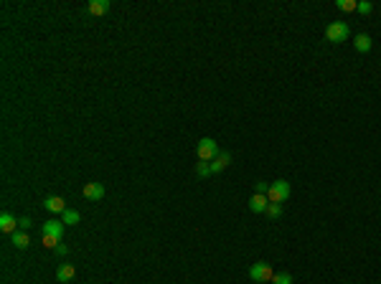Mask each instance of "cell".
Here are the masks:
<instances>
[{"mask_svg":"<svg viewBox=\"0 0 381 284\" xmlns=\"http://www.w3.org/2000/svg\"><path fill=\"white\" fill-rule=\"evenodd\" d=\"M219 152H221V150H219V142L214 140V137H204V140H198V145H196V155H198V160H204V162H211Z\"/></svg>","mask_w":381,"mask_h":284,"instance_id":"cell-1","label":"cell"},{"mask_svg":"<svg viewBox=\"0 0 381 284\" xmlns=\"http://www.w3.org/2000/svg\"><path fill=\"white\" fill-rule=\"evenodd\" d=\"M267 198H270V203H285L287 198H290V183L287 180H275V183H270V191H267Z\"/></svg>","mask_w":381,"mask_h":284,"instance_id":"cell-2","label":"cell"},{"mask_svg":"<svg viewBox=\"0 0 381 284\" xmlns=\"http://www.w3.org/2000/svg\"><path fill=\"white\" fill-rule=\"evenodd\" d=\"M272 277H275V272L267 262H257V264L249 267V279L252 282H272Z\"/></svg>","mask_w":381,"mask_h":284,"instance_id":"cell-3","label":"cell"},{"mask_svg":"<svg viewBox=\"0 0 381 284\" xmlns=\"http://www.w3.org/2000/svg\"><path fill=\"white\" fill-rule=\"evenodd\" d=\"M348 26L343 23V20H335V23H330L328 28H325V38L330 41V43H341V41H346L348 38Z\"/></svg>","mask_w":381,"mask_h":284,"instance_id":"cell-4","label":"cell"},{"mask_svg":"<svg viewBox=\"0 0 381 284\" xmlns=\"http://www.w3.org/2000/svg\"><path fill=\"white\" fill-rule=\"evenodd\" d=\"M64 221H56V218H51V221H46L43 223V236H56V239H61L64 236Z\"/></svg>","mask_w":381,"mask_h":284,"instance_id":"cell-5","label":"cell"},{"mask_svg":"<svg viewBox=\"0 0 381 284\" xmlns=\"http://www.w3.org/2000/svg\"><path fill=\"white\" fill-rule=\"evenodd\" d=\"M84 198H89V201H102V198H104V185H102V183H86V185H84Z\"/></svg>","mask_w":381,"mask_h":284,"instance_id":"cell-6","label":"cell"},{"mask_svg":"<svg viewBox=\"0 0 381 284\" xmlns=\"http://www.w3.org/2000/svg\"><path fill=\"white\" fill-rule=\"evenodd\" d=\"M267 206H270V198H267V196H262V193H254V196L249 198V211L267 213Z\"/></svg>","mask_w":381,"mask_h":284,"instance_id":"cell-7","label":"cell"},{"mask_svg":"<svg viewBox=\"0 0 381 284\" xmlns=\"http://www.w3.org/2000/svg\"><path fill=\"white\" fill-rule=\"evenodd\" d=\"M229 162H231V155H229L227 150H221V152H219V155L211 160V175H214V173H221V170H227Z\"/></svg>","mask_w":381,"mask_h":284,"instance_id":"cell-8","label":"cell"},{"mask_svg":"<svg viewBox=\"0 0 381 284\" xmlns=\"http://www.w3.org/2000/svg\"><path fill=\"white\" fill-rule=\"evenodd\" d=\"M43 208L51 213H64L66 211V203H64V198H59V196H49V198L43 201Z\"/></svg>","mask_w":381,"mask_h":284,"instance_id":"cell-9","label":"cell"},{"mask_svg":"<svg viewBox=\"0 0 381 284\" xmlns=\"http://www.w3.org/2000/svg\"><path fill=\"white\" fill-rule=\"evenodd\" d=\"M371 46H374V41H371V36H366V33H358V36L353 38V49H356L358 54L371 51Z\"/></svg>","mask_w":381,"mask_h":284,"instance_id":"cell-10","label":"cell"},{"mask_svg":"<svg viewBox=\"0 0 381 284\" xmlns=\"http://www.w3.org/2000/svg\"><path fill=\"white\" fill-rule=\"evenodd\" d=\"M0 231H3V233H10V236H13V233L18 231V221H15V218H13L10 213H3V216H0Z\"/></svg>","mask_w":381,"mask_h":284,"instance_id":"cell-11","label":"cell"},{"mask_svg":"<svg viewBox=\"0 0 381 284\" xmlns=\"http://www.w3.org/2000/svg\"><path fill=\"white\" fill-rule=\"evenodd\" d=\"M10 241H13V246H15V249H28V244H31L28 233H26V231H20V228L10 236Z\"/></svg>","mask_w":381,"mask_h":284,"instance_id":"cell-12","label":"cell"},{"mask_svg":"<svg viewBox=\"0 0 381 284\" xmlns=\"http://www.w3.org/2000/svg\"><path fill=\"white\" fill-rule=\"evenodd\" d=\"M74 274H76V269L72 264H61V267L56 269V279H59V282H69V279H74Z\"/></svg>","mask_w":381,"mask_h":284,"instance_id":"cell-13","label":"cell"},{"mask_svg":"<svg viewBox=\"0 0 381 284\" xmlns=\"http://www.w3.org/2000/svg\"><path fill=\"white\" fill-rule=\"evenodd\" d=\"M109 10V0H92L89 3V13L92 15H104Z\"/></svg>","mask_w":381,"mask_h":284,"instance_id":"cell-14","label":"cell"},{"mask_svg":"<svg viewBox=\"0 0 381 284\" xmlns=\"http://www.w3.org/2000/svg\"><path fill=\"white\" fill-rule=\"evenodd\" d=\"M61 221H64V226H76V223L81 221V216H79V211H74V208H66V211L61 213Z\"/></svg>","mask_w":381,"mask_h":284,"instance_id":"cell-15","label":"cell"},{"mask_svg":"<svg viewBox=\"0 0 381 284\" xmlns=\"http://www.w3.org/2000/svg\"><path fill=\"white\" fill-rule=\"evenodd\" d=\"M335 8L343 10V13H351V10L358 8V3H356V0H335Z\"/></svg>","mask_w":381,"mask_h":284,"instance_id":"cell-16","label":"cell"},{"mask_svg":"<svg viewBox=\"0 0 381 284\" xmlns=\"http://www.w3.org/2000/svg\"><path fill=\"white\" fill-rule=\"evenodd\" d=\"M196 175H198V178H209V175H211V162L198 160V162H196Z\"/></svg>","mask_w":381,"mask_h":284,"instance_id":"cell-17","label":"cell"},{"mask_svg":"<svg viewBox=\"0 0 381 284\" xmlns=\"http://www.w3.org/2000/svg\"><path fill=\"white\" fill-rule=\"evenodd\" d=\"M272 284H293V274L280 272V274H275V277H272Z\"/></svg>","mask_w":381,"mask_h":284,"instance_id":"cell-18","label":"cell"},{"mask_svg":"<svg viewBox=\"0 0 381 284\" xmlns=\"http://www.w3.org/2000/svg\"><path fill=\"white\" fill-rule=\"evenodd\" d=\"M267 216L270 218H280L282 216V203H270L267 206Z\"/></svg>","mask_w":381,"mask_h":284,"instance_id":"cell-19","label":"cell"},{"mask_svg":"<svg viewBox=\"0 0 381 284\" xmlns=\"http://www.w3.org/2000/svg\"><path fill=\"white\" fill-rule=\"evenodd\" d=\"M356 10H358V13H361V15H369V13H371V10H374V3H369V0H361V3H358V8H356Z\"/></svg>","mask_w":381,"mask_h":284,"instance_id":"cell-20","label":"cell"},{"mask_svg":"<svg viewBox=\"0 0 381 284\" xmlns=\"http://www.w3.org/2000/svg\"><path fill=\"white\" fill-rule=\"evenodd\" d=\"M61 244V239H56V236H43V246L46 249H56Z\"/></svg>","mask_w":381,"mask_h":284,"instance_id":"cell-21","label":"cell"},{"mask_svg":"<svg viewBox=\"0 0 381 284\" xmlns=\"http://www.w3.org/2000/svg\"><path fill=\"white\" fill-rule=\"evenodd\" d=\"M267 191H270V183H262V180H257V183H254V193L267 196Z\"/></svg>","mask_w":381,"mask_h":284,"instance_id":"cell-22","label":"cell"},{"mask_svg":"<svg viewBox=\"0 0 381 284\" xmlns=\"http://www.w3.org/2000/svg\"><path fill=\"white\" fill-rule=\"evenodd\" d=\"M31 226H33V221H31L28 216H23V218H18V228H20V231H28Z\"/></svg>","mask_w":381,"mask_h":284,"instance_id":"cell-23","label":"cell"},{"mask_svg":"<svg viewBox=\"0 0 381 284\" xmlns=\"http://www.w3.org/2000/svg\"><path fill=\"white\" fill-rule=\"evenodd\" d=\"M56 254H59V256H66V254H69V249H66L64 244H59V246H56Z\"/></svg>","mask_w":381,"mask_h":284,"instance_id":"cell-24","label":"cell"}]
</instances>
